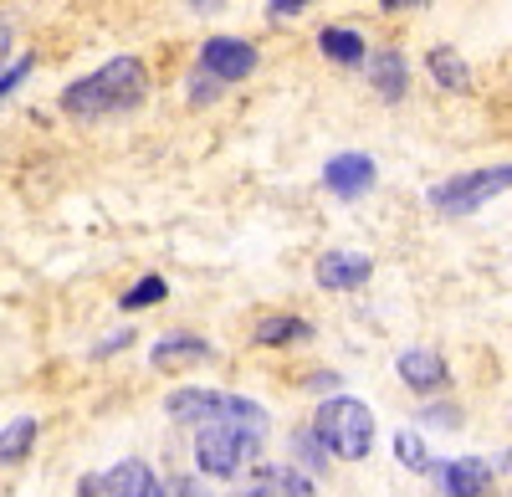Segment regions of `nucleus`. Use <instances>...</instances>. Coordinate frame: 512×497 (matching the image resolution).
Listing matches in <instances>:
<instances>
[{
    "label": "nucleus",
    "mask_w": 512,
    "mask_h": 497,
    "mask_svg": "<svg viewBox=\"0 0 512 497\" xmlns=\"http://www.w3.org/2000/svg\"><path fill=\"white\" fill-rule=\"evenodd\" d=\"M149 93V72L139 57H113L103 62L93 77H82L72 82V88L62 93V108L72 118H108V113H128V108H139Z\"/></svg>",
    "instance_id": "nucleus-1"
},
{
    "label": "nucleus",
    "mask_w": 512,
    "mask_h": 497,
    "mask_svg": "<svg viewBox=\"0 0 512 497\" xmlns=\"http://www.w3.org/2000/svg\"><path fill=\"white\" fill-rule=\"evenodd\" d=\"M169 410V421H180V426H210V421H231L241 431H256V436H267V410L246 400V395H221V390H200V385H185L164 400Z\"/></svg>",
    "instance_id": "nucleus-2"
},
{
    "label": "nucleus",
    "mask_w": 512,
    "mask_h": 497,
    "mask_svg": "<svg viewBox=\"0 0 512 497\" xmlns=\"http://www.w3.org/2000/svg\"><path fill=\"white\" fill-rule=\"evenodd\" d=\"M313 436H318V446L333 451V457L364 462L369 446H374V410L364 400H349V395L323 400L318 416H313Z\"/></svg>",
    "instance_id": "nucleus-3"
},
{
    "label": "nucleus",
    "mask_w": 512,
    "mask_h": 497,
    "mask_svg": "<svg viewBox=\"0 0 512 497\" xmlns=\"http://www.w3.org/2000/svg\"><path fill=\"white\" fill-rule=\"evenodd\" d=\"M256 451H262V436H256V431H241L231 421H210V426H200L195 462H200L205 477H236Z\"/></svg>",
    "instance_id": "nucleus-4"
},
{
    "label": "nucleus",
    "mask_w": 512,
    "mask_h": 497,
    "mask_svg": "<svg viewBox=\"0 0 512 497\" xmlns=\"http://www.w3.org/2000/svg\"><path fill=\"white\" fill-rule=\"evenodd\" d=\"M502 190H512V164H492V170H472V175H456V180L436 185L431 205L446 211V216H466V211H477V205H487Z\"/></svg>",
    "instance_id": "nucleus-5"
},
{
    "label": "nucleus",
    "mask_w": 512,
    "mask_h": 497,
    "mask_svg": "<svg viewBox=\"0 0 512 497\" xmlns=\"http://www.w3.org/2000/svg\"><path fill=\"white\" fill-rule=\"evenodd\" d=\"M82 497H164V482L154 477L149 462L128 457V462L108 467L103 477H88V482H82Z\"/></svg>",
    "instance_id": "nucleus-6"
},
{
    "label": "nucleus",
    "mask_w": 512,
    "mask_h": 497,
    "mask_svg": "<svg viewBox=\"0 0 512 497\" xmlns=\"http://www.w3.org/2000/svg\"><path fill=\"white\" fill-rule=\"evenodd\" d=\"M200 72H210L216 82H241L256 72V47L241 36H210L200 47Z\"/></svg>",
    "instance_id": "nucleus-7"
},
{
    "label": "nucleus",
    "mask_w": 512,
    "mask_h": 497,
    "mask_svg": "<svg viewBox=\"0 0 512 497\" xmlns=\"http://www.w3.org/2000/svg\"><path fill=\"white\" fill-rule=\"evenodd\" d=\"M323 185L338 195V200H359L374 190V159L369 154H333L323 164Z\"/></svg>",
    "instance_id": "nucleus-8"
},
{
    "label": "nucleus",
    "mask_w": 512,
    "mask_h": 497,
    "mask_svg": "<svg viewBox=\"0 0 512 497\" xmlns=\"http://www.w3.org/2000/svg\"><path fill=\"white\" fill-rule=\"evenodd\" d=\"M374 272L369 257L359 252H323L318 257V287H328V293H354V287H364Z\"/></svg>",
    "instance_id": "nucleus-9"
},
{
    "label": "nucleus",
    "mask_w": 512,
    "mask_h": 497,
    "mask_svg": "<svg viewBox=\"0 0 512 497\" xmlns=\"http://www.w3.org/2000/svg\"><path fill=\"white\" fill-rule=\"evenodd\" d=\"M236 497H313V482L297 467H262Z\"/></svg>",
    "instance_id": "nucleus-10"
},
{
    "label": "nucleus",
    "mask_w": 512,
    "mask_h": 497,
    "mask_svg": "<svg viewBox=\"0 0 512 497\" xmlns=\"http://www.w3.org/2000/svg\"><path fill=\"white\" fill-rule=\"evenodd\" d=\"M395 369H400V380H405L410 390H420V395H431V390L446 385V359H441L436 349H405Z\"/></svg>",
    "instance_id": "nucleus-11"
},
{
    "label": "nucleus",
    "mask_w": 512,
    "mask_h": 497,
    "mask_svg": "<svg viewBox=\"0 0 512 497\" xmlns=\"http://www.w3.org/2000/svg\"><path fill=\"white\" fill-rule=\"evenodd\" d=\"M431 472L441 477V487H446L451 497H482L487 482H492V472H487L482 457H456V462H441V467H431Z\"/></svg>",
    "instance_id": "nucleus-12"
},
{
    "label": "nucleus",
    "mask_w": 512,
    "mask_h": 497,
    "mask_svg": "<svg viewBox=\"0 0 512 497\" xmlns=\"http://www.w3.org/2000/svg\"><path fill=\"white\" fill-rule=\"evenodd\" d=\"M369 82H374V93L379 98H405V57L400 52H374L369 57Z\"/></svg>",
    "instance_id": "nucleus-13"
},
{
    "label": "nucleus",
    "mask_w": 512,
    "mask_h": 497,
    "mask_svg": "<svg viewBox=\"0 0 512 497\" xmlns=\"http://www.w3.org/2000/svg\"><path fill=\"white\" fill-rule=\"evenodd\" d=\"M205 354H210L205 339H195V334H169V339L154 344V369H180V364H195V359H205Z\"/></svg>",
    "instance_id": "nucleus-14"
},
{
    "label": "nucleus",
    "mask_w": 512,
    "mask_h": 497,
    "mask_svg": "<svg viewBox=\"0 0 512 497\" xmlns=\"http://www.w3.org/2000/svg\"><path fill=\"white\" fill-rule=\"evenodd\" d=\"M313 339V323L297 318V313H282V318H267L262 328H256V344H308Z\"/></svg>",
    "instance_id": "nucleus-15"
},
{
    "label": "nucleus",
    "mask_w": 512,
    "mask_h": 497,
    "mask_svg": "<svg viewBox=\"0 0 512 497\" xmlns=\"http://www.w3.org/2000/svg\"><path fill=\"white\" fill-rule=\"evenodd\" d=\"M31 446H36V421L31 416H16L6 431H0V467H16L31 457Z\"/></svg>",
    "instance_id": "nucleus-16"
},
{
    "label": "nucleus",
    "mask_w": 512,
    "mask_h": 497,
    "mask_svg": "<svg viewBox=\"0 0 512 497\" xmlns=\"http://www.w3.org/2000/svg\"><path fill=\"white\" fill-rule=\"evenodd\" d=\"M318 47H323L333 62H344V67L364 62V36H359V31H349V26H328V31L318 36Z\"/></svg>",
    "instance_id": "nucleus-17"
},
{
    "label": "nucleus",
    "mask_w": 512,
    "mask_h": 497,
    "mask_svg": "<svg viewBox=\"0 0 512 497\" xmlns=\"http://www.w3.org/2000/svg\"><path fill=\"white\" fill-rule=\"evenodd\" d=\"M431 77L441 82V88H451V93L472 88V72H466V62H461L451 47H436V52H431Z\"/></svg>",
    "instance_id": "nucleus-18"
},
{
    "label": "nucleus",
    "mask_w": 512,
    "mask_h": 497,
    "mask_svg": "<svg viewBox=\"0 0 512 497\" xmlns=\"http://www.w3.org/2000/svg\"><path fill=\"white\" fill-rule=\"evenodd\" d=\"M164 293H169V282H164V277H139L118 303H123V313H139V308H149V303H164Z\"/></svg>",
    "instance_id": "nucleus-19"
},
{
    "label": "nucleus",
    "mask_w": 512,
    "mask_h": 497,
    "mask_svg": "<svg viewBox=\"0 0 512 497\" xmlns=\"http://www.w3.org/2000/svg\"><path fill=\"white\" fill-rule=\"evenodd\" d=\"M395 457L410 467V472H431V457H425V441L415 431H400L395 436Z\"/></svg>",
    "instance_id": "nucleus-20"
},
{
    "label": "nucleus",
    "mask_w": 512,
    "mask_h": 497,
    "mask_svg": "<svg viewBox=\"0 0 512 497\" xmlns=\"http://www.w3.org/2000/svg\"><path fill=\"white\" fill-rule=\"evenodd\" d=\"M164 497H216V492H210L200 477H190V472H185V477H175V482L164 487Z\"/></svg>",
    "instance_id": "nucleus-21"
},
{
    "label": "nucleus",
    "mask_w": 512,
    "mask_h": 497,
    "mask_svg": "<svg viewBox=\"0 0 512 497\" xmlns=\"http://www.w3.org/2000/svg\"><path fill=\"white\" fill-rule=\"evenodd\" d=\"M31 72V57H21L16 67H6V72H0V98H11L16 88H21V77Z\"/></svg>",
    "instance_id": "nucleus-22"
},
{
    "label": "nucleus",
    "mask_w": 512,
    "mask_h": 497,
    "mask_svg": "<svg viewBox=\"0 0 512 497\" xmlns=\"http://www.w3.org/2000/svg\"><path fill=\"white\" fill-rule=\"evenodd\" d=\"M303 6H308V0H272V16H297Z\"/></svg>",
    "instance_id": "nucleus-23"
},
{
    "label": "nucleus",
    "mask_w": 512,
    "mask_h": 497,
    "mask_svg": "<svg viewBox=\"0 0 512 497\" xmlns=\"http://www.w3.org/2000/svg\"><path fill=\"white\" fill-rule=\"evenodd\" d=\"M384 11H415V6H431V0H379Z\"/></svg>",
    "instance_id": "nucleus-24"
},
{
    "label": "nucleus",
    "mask_w": 512,
    "mask_h": 497,
    "mask_svg": "<svg viewBox=\"0 0 512 497\" xmlns=\"http://www.w3.org/2000/svg\"><path fill=\"white\" fill-rule=\"evenodd\" d=\"M6 52H11V26L0 21V67H6Z\"/></svg>",
    "instance_id": "nucleus-25"
},
{
    "label": "nucleus",
    "mask_w": 512,
    "mask_h": 497,
    "mask_svg": "<svg viewBox=\"0 0 512 497\" xmlns=\"http://www.w3.org/2000/svg\"><path fill=\"white\" fill-rule=\"evenodd\" d=\"M190 6H195L200 16H210V11H221V6H226V0H190Z\"/></svg>",
    "instance_id": "nucleus-26"
},
{
    "label": "nucleus",
    "mask_w": 512,
    "mask_h": 497,
    "mask_svg": "<svg viewBox=\"0 0 512 497\" xmlns=\"http://www.w3.org/2000/svg\"><path fill=\"white\" fill-rule=\"evenodd\" d=\"M502 467H507V472H512V451H507V462H502Z\"/></svg>",
    "instance_id": "nucleus-27"
}]
</instances>
